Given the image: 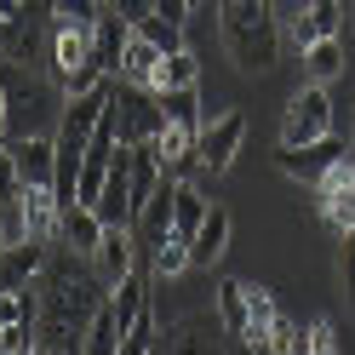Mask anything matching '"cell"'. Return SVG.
<instances>
[{"label": "cell", "instance_id": "1", "mask_svg": "<svg viewBox=\"0 0 355 355\" xmlns=\"http://www.w3.org/2000/svg\"><path fill=\"white\" fill-rule=\"evenodd\" d=\"M218 12H224V46L235 58V69L241 75L275 69V52H281L275 0H218Z\"/></svg>", "mask_w": 355, "mask_h": 355}, {"label": "cell", "instance_id": "2", "mask_svg": "<svg viewBox=\"0 0 355 355\" xmlns=\"http://www.w3.org/2000/svg\"><path fill=\"white\" fill-rule=\"evenodd\" d=\"M0 58L17 69L52 58V0H24L12 17H0Z\"/></svg>", "mask_w": 355, "mask_h": 355}, {"label": "cell", "instance_id": "3", "mask_svg": "<svg viewBox=\"0 0 355 355\" xmlns=\"http://www.w3.org/2000/svg\"><path fill=\"white\" fill-rule=\"evenodd\" d=\"M309 207H315V218L332 230V241H344L355 230V155H344L327 178L309 184Z\"/></svg>", "mask_w": 355, "mask_h": 355}, {"label": "cell", "instance_id": "4", "mask_svg": "<svg viewBox=\"0 0 355 355\" xmlns=\"http://www.w3.org/2000/svg\"><path fill=\"white\" fill-rule=\"evenodd\" d=\"M241 138H247V115L241 109H218V115L201 121V138H195V172H207V178H224L230 161L241 155Z\"/></svg>", "mask_w": 355, "mask_h": 355}, {"label": "cell", "instance_id": "5", "mask_svg": "<svg viewBox=\"0 0 355 355\" xmlns=\"http://www.w3.org/2000/svg\"><path fill=\"white\" fill-rule=\"evenodd\" d=\"M52 80L58 86H69L80 69H92L98 63V35H92V24H75V17H58L52 12ZM103 69V63H98Z\"/></svg>", "mask_w": 355, "mask_h": 355}, {"label": "cell", "instance_id": "6", "mask_svg": "<svg viewBox=\"0 0 355 355\" xmlns=\"http://www.w3.org/2000/svg\"><path fill=\"white\" fill-rule=\"evenodd\" d=\"M109 121H115V138L121 144H144V138L161 132V103H155L149 86L115 80V92H109Z\"/></svg>", "mask_w": 355, "mask_h": 355}, {"label": "cell", "instance_id": "7", "mask_svg": "<svg viewBox=\"0 0 355 355\" xmlns=\"http://www.w3.org/2000/svg\"><path fill=\"white\" fill-rule=\"evenodd\" d=\"M332 132V98L327 86L304 80L293 98H286V115H281V144H315Z\"/></svg>", "mask_w": 355, "mask_h": 355}, {"label": "cell", "instance_id": "8", "mask_svg": "<svg viewBox=\"0 0 355 355\" xmlns=\"http://www.w3.org/2000/svg\"><path fill=\"white\" fill-rule=\"evenodd\" d=\"M344 155H349V144L338 138V132H327V138H315V144H281V149H275V166L309 189L315 178H327L332 166H338Z\"/></svg>", "mask_w": 355, "mask_h": 355}, {"label": "cell", "instance_id": "9", "mask_svg": "<svg viewBox=\"0 0 355 355\" xmlns=\"http://www.w3.org/2000/svg\"><path fill=\"white\" fill-rule=\"evenodd\" d=\"M52 258V241H35V235H17L0 247V286H35L40 270Z\"/></svg>", "mask_w": 355, "mask_h": 355}, {"label": "cell", "instance_id": "10", "mask_svg": "<svg viewBox=\"0 0 355 355\" xmlns=\"http://www.w3.org/2000/svg\"><path fill=\"white\" fill-rule=\"evenodd\" d=\"M344 29V0H304L298 17H293V29H286V40L298 46V58L315 46V40H332Z\"/></svg>", "mask_w": 355, "mask_h": 355}, {"label": "cell", "instance_id": "11", "mask_svg": "<svg viewBox=\"0 0 355 355\" xmlns=\"http://www.w3.org/2000/svg\"><path fill=\"white\" fill-rule=\"evenodd\" d=\"M103 230H109V224H103L86 201H69V207L58 212V235H52V241H58V247H69V252H80V258H92L98 241H103Z\"/></svg>", "mask_w": 355, "mask_h": 355}, {"label": "cell", "instance_id": "12", "mask_svg": "<svg viewBox=\"0 0 355 355\" xmlns=\"http://www.w3.org/2000/svg\"><path fill=\"white\" fill-rule=\"evenodd\" d=\"M230 212L224 207H212L207 218H201V230H195V241H189V270H212L218 258H224V247H230Z\"/></svg>", "mask_w": 355, "mask_h": 355}, {"label": "cell", "instance_id": "13", "mask_svg": "<svg viewBox=\"0 0 355 355\" xmlns=\"http://www.w3.org/2000/svg\"><path fill=\"white\" fill-rule=\"evenodd\" d=\"M92 263H98V275L115 286L126 270H138V235H132V230H103V241H98Z\"/></svg>", "mask_w": 355, "mask_h": 355}, {"label": "cell", "instance_id": "14", "mask_svg": "<svg viewBox=\"0 0 355 355\" xmlns=\"http://www.w3.org/2000/svg\"><path fill=\"white\" fill-rule=\"evenodd\" d=\"M155 63H161V46H155L144 29H132L126 46H121V69H115V80H126V86H149V80H155Z\"/></svg>", "mask_w": 355, "mask_h": 355}, {"label": "cell", "instance_id": "15", "mask_svg": "<svg viewBox=\"0 0 355 355\" xmlns=\"http://www.w3.org/2000/svg\"><path fill=\"white\" fill-rule=\"evenodd\" d=\"M195 80H201V63H195V52H189V46H178V52H161L149 92H166V86H195Z\"/></svg>", "mask_w": 355, "mask_h": 355}, {"label": "cell", "instance_id": "16", "mask_svg": "<svg viewBox=\"0 0 355 355\" xmlns=\"http://www.w3.org/2000/svg\"><path fill=\"white\" fill-rule=\"evenodd\" d=\"M92 35H98V63L109 75L121 69V46H126V35H132V24L121 12H98V24H92Z\"/></svg>", "mask_w": 355, "mask_h": 355}, {"label": "cell", "instance_id": "17", "mask_svg": "<svg viewBox=\"0 0 355 355\" xmlns=\"http://www.w3.org/2000/svg\"><path fill=\"white\" fill-rule=\"evenodd\" d=\"M338 75H344V46H338V35H332V40H315V46L304 52V80L332 86Z\"/></svg>", "mask_w": 355, "mask_h": 355}, {"label": "cell", "instance_id": "18", "mask_svg": "<svg viewBox=\"0 0 355 355\" xmlns=\"http://www.w3.org/2000/svg\"><path fill=\"white\" fill-rule=\"evenodd\" d=\"M218 321L230 338H247V281H224L218 286Z\"/></svg>", "mask_w": 355, "mask_h": 355}, {"label": "cell", "instance_id": "19", "mask_svg": "<svg viewBox=\"0 0 355 355\" xmlns=\"http://www.w3.org/2000/svg\"><path fill=\"white\" fill-rule=\"evenodd\" d=\"M189 270V241H178V235H166L161 247L149 252V281L161 286V281H172V275H184Z\"/></svg>", "mask_w": 355, "mask_h": 355}, {"label": "cell", "instance_id": "20", "mask_svg": "<svg viewBox=\"0 0 355 355\" xmlns=\"http://www.w3.org/2000/svg\"><path fill=\"white\" fill-rule=\"evenodd\" d=\"M80 355H121V321L109 315V298H103V309L92 315V327H86Z\"/></svg>", "mask_w": 355, "mask_h": 355}, {"label": "cell", "instance_id": "21", "mask_svg": "<svg viewBox=\"0 0 355 355\" xmlns=\"http://www.w3.org/2000/svg\"><path fill=\"white\" fill-rule=\"evenodd\" d=\"M132 29H144L161 52H178V46H184V24H172V17H161V12H149L144 24H132Z\"/></svg>", "mask_w": 355, "mask_h": 355}, {"label": "cell", "instance_id": "22", "mask_svg": "<svg viewBox=\"0 0 355 355\" xmlns=\"http://www.w3.org/2000/svg\"><path fill=\"white\" fill-rule=\"evenodd\" d=\"M149 349H161V338H155V315L144 309V315L132 321V332L121 338V355H149Z\"/></svg>", "mask_w": 355, "mask_h": 355}, {"label": "cell", "instance_id": "23", "mask_svg": "<svg viewBox=\"0 0 355 355\" xmlns=\"http://www.w3.org/2000/svg\"><path fill=\"white\" fill-rule=\"evenodd\" d=\"M304 349H309V355H332V349H338L332 321H309V327H304Z\"/></svg>", "mask_w": 355, "mask_h": 355}, {"label": "cell", "instance_id": "24", "mask_svg": "<svg viewBox=\"0 0 355 355\" xmlns=\"http://www.w3.org/2000/svg\"><path fill=\"white\" fill-rule=\"evenodd\" d=\"M24 178H17V161H12V144H0V201H17Z\"/></svg>", "mask_w": 355, "mask_h": 355}, {"label": "cell", "instance_id": "25", "mask_svg": "<svg viewBox=\"0 0 355 355\" xmlns=\"http://www.w3.org/2000/svg\"><path fill=\"white\" fill-rule=\"evenodd\" d=\"M52 12L58 17H75V24H98L103 6H98V0H52Z\"/></svg>", "mask_w": 355, "mask_h": 355}, {"label": "cell", "instance_id": "26", "mask_svg": "<svg viewBox=\"0 0 355 355\" xmlns=\"http://www.w3.org/2000/svg\"><path fill=\"white\" fill-rule=\"evenodd\" d=\"M109 12H121L126 24H144V17L155 12V0H109Z\"/></svg>", "mask_w": 355, "mask_h": 355}, {"label": "cell", "instance_id": "27", "mask_svg": "<svg viewBox=\"0 0 355 355\" xmlns=\"http://www.w3.org/2000/svg\"><path fill=\"white\" fill-rule=\"evenodd\" d=\"M338 270H344V293H349V309H355V235H344V258H338Z\"/></svg>", "mask_w": 355, "mask_h": 355}, {"label": "cell", "instance_id": "28", "mask_svg": "<svg viewBox=\"0 0 355 355\" xmlns=\"http://www.w3.org/2000/svg\"><path fill=\"white\" fill-rule=\"evenodd\" d=\"M12 98H6V80H0V144H12Z\"/></svg>", "mask_w": 355, "mask_h": 355}, {"label": "cell", "instance_id": "29", "mask_svg": "<svg viewBox=\"0 0 355 355\" xmlns=\"http://www.w3.org/2000/svg\"><path fill=\"white\" fill-rule=\"evenodd\" d=\"M17 6H24V0H0V17H12Z\"/></svg>", "mask_w": 355, "mask_h": 355}, {"label": "cell", "instance_id": "30", "mask_svg": "<svg viewBox=\"0 0 355 355\" xmlns=\"http://www.w3.org/2000/svg\"><path fill=\"white\" fill-rule=\"evenodd\" d=\"M0 247H6V224H0Z\"/></svg>", "mask_w": 355, "mask_h": 355}, {"label": "cell", "instance_id": "31", "mask_svg": "<svg viewBox=\"0 0 355 355\" xmlns=\"http://www.w3.org/2000/svg\"><path fill=\"white\" fill-rule=\"evenodd\" d=\"M189 6H195V0H189Z\"/></svg>", "mask_w": 355, "mask_h": 355}]
</instances>
